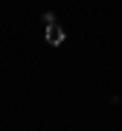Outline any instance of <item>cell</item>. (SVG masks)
Returning a JSON list of instances; mask_svg holds the SVG:
<instances>
[{
    "instance_id": "obj_1",
    "label": "cell",
    "mask_w": 122,
    "mask_h": 131,
    "mask_svg": "<svg viewBox=\"0 0 122 131\" xmlns=\"http://www.w3.org/2000/svg\"><path fill=\"white\" fill-rule=\"evenodd\" d=\"M61 41H64V29H61L58 24H47V44L58 47Z\"/></svg>"
}]
</instances>
